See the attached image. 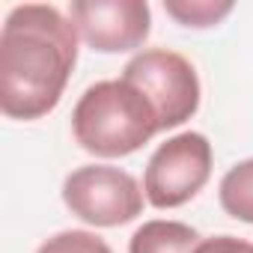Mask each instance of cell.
<instances>
[{"mask_svg": "<svg viewBox=\"0 0 253 253\" xmlns=\"http://www.w3.org/2000/svg\"><path fill=\"white\" fill-rule=\"evenodd\" d=\"M72 131L81 149L101 158H122L146 146L161 131V119L134 84L119 78L86 86L72 110Z\"/></svg>", "mask_w": 253, "mask_h": 253, "instance_id": "cell-2", "label": "cell"}, {"mask_svg": "<svg viewBox=\"0 0 253 253\" xmlns=\"http://www.w3.org/2000/svg\"><path fill=\"white\" fill-rule=\"evenodd\" d=\"M122 81L134 84L155 107L161 131L176 128L200 107V78L191 60L167 48H149L134 54L122 69Z\"/></svg>", "mask_w": 253, "mask_h": 253, "instance_id": "cell-3", "label": "cell"}, {"mask_svg": "<svg viewBox=\"0 0 253 253\" xmlns=\"http://www.w3.org/2000/svg\"><path fill=\"white\" fill-rule=\"evenodd\" d=\"M78 63V27L57 6L9 9L0 33V107L9 119L51 113Z\"/></svg>", "mask_w": 253, "mask_h": 253, "instance_id": "cell-1", "label": "cell"}, {"mask_svg": "<svg viewBox=\"0 0 253 253\" xmlns=\"http://www.w3.org/2000/svg\"><path fill=\"white\" fill-rule=\"evenodd\" d=\"M217 197H220V209L229 217L253 223V158L226 170V176L220 179Z\"/></svg>", "mask_w": 253, "mask_h": 253, "instance_id": "cell-8", "label": "cell"}, {"mask_svg": "<svg viewBox=\"0 0 253 253\" xmlns=\"http://www.w3.org/2000/svg\"><path fill=\"white\" fill-rule=\"evenodd\" d=\"M209 176L211 143L200 131H182L152 152L143 173V191L155 209H176L194 200Z\"/></svg>", "mask_w": 253, "mask_h": 253, "instance_id": "cell-5", "label": "cell"}, {"mask_svg": "<svg viewBox=\"0 0 253 253\" xmlns=\"http://www.w3.org/2000/svg\"><path fill=\"white\" fill-rule=\"evenodd\" d=\"M69 15L84 42L101 54L134 51L152 30L146 0H75Z\"/></svg>", "mask_w": 253, "mask_h": 253, "instance_id": "cell-6", "label": "cell"}, {"mask_svg": "<svg viewBox=\"0 0 253 253\" xmlns=\"http://www.w3.org/2000/svg\"><path fill=\"white\" fill-rule=\"evenodd\" d=\"M36 253H110L107 241L86 229H66L51 235L45 244H39Z\"/></svg>", "mask_w": 253, "mask_h": 253, "instance_id": "cell-10", "label": "cell"}, {"mask_svg": "<svg viewBox=\"0 0 253 253\" xmlns=\"http://www.w3.org/2000/svg\"><path fill=\"white\" fill-rule=\"evenodd\" d=\"M164 9L185 27H211L232 12V3L229 0H220V3L217 0H164Z\"/></svg>", "mask_w": 253, "mask_h": 253, "instance_id": "cell-9", "label": "cell"}, {"mask_svg": "<svg viewBox=\"0 0 253 253\" xmlns=\"http://www.w3.org/2000/svg\"><path fill=\"white\" fill-rule=\"evenodd\" d=\"M194 253H253V244L235 235H214V238H203Z\"/></svg>", "mask_w": 253, "mask_h": 253, "instance_id": "cell-11", "label": "cell"}, {"mask_svg": "<svg viewBox=\"0 0 253 253\" xmlns=\"http://www.w3.org/2000/svg\"><path fill=\"white\" fill-rule=\"evenodd\" d=\"M63 203L92 226H122L143 211V191L131 173L110 164H89L66 176Z\"/></svg>", "mask_w": 253, "mask_h": 253, "instance_id": "cell-4", "label": "cell"}, {"mask_svg": "<svg viewBox=\"0 0 253 253\" xmlns=\"http://www.w3.org/2000/svg\"><path fill=\"white\" fill-rule=\"evenodd\" d=\"M200 232L182 220H146L134 229L128 253H194Z\"/></svg>", "mask_w": 253, "mask_h": 253, "instance_id": "cell-7", "label": "cell"}]
</instances>
